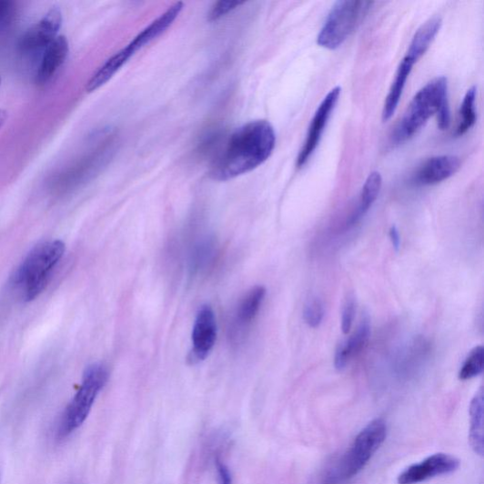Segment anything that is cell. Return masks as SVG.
Segmentation results:
<instances>
[{
  "label": "cell",
  "mask_w": 484,
  "mask_h": 484,
  "mask_svg": "<svg viewBox=\"0 0 484 484\" xmlns=\"http://www.w3.org/2000/svg\"><path fill=\"white\" fill-rule=\"evenodd\" d=\"M356 314V301L353 296H348L345 301L342 312V330L348 335L353 326Z\"/></svg>",
  "instance_id": "24"
},
{
  "label": "cell",
  "mask_w": 484,
  "mask_h": 484,
  "mask_svg": "<svg viewBox=\"0 0 484 484\" xmlns=\"http://www.w3.org/2000/svg\"><path fill=\"white\" fill-rule=\"evenodd\" d=\"M484 368V348L479 346L475 348L467 358L464 366L459 372V378L461 380L471 379L483 371Z\"/></svg>",
  "instance_id": "22"
},
{
  "label": "cell",
  "mask_w": 484,
  "mask_h": 484,
  "mask_svg": "<svg viewBox=\"0 0 484 484\" xmlns=\"http://www.w3.org/2000/svg\"><path fill=\"white\" fill-rule=\"evenodd\" d=\"M244 4L245 3H238V2L217 3L212 7L211 11L209 12L208 19L210 21L219 19Z\"/></svg>",
  "instance_id": "26"
},
{
  "label": "cell",
  "mask_w": 484,
  "mask_h": 484,
  "mask_svg": "<svg viewBox=\"0 0 484 484\" xmlns=\"http://www.w3.org/2000/svg\"><path fill=\"white\" fill-rule=\"evenodd\" d=\"M382 186V177L379 173L373 172L368 177L365 185L361 189L358 207L356 212L352 215L350 225L358 222L363 216H365L371 208L373 204L378 197Z\"/></svg>",
  "instance_id": "20"
},
{
  "label": "cell",
  "mask_w": 484,
  "mask_h": 484,
  "mask_svg": "<svg viewBox=\"0 0 484 484\" xmlns=\"http://www.w3.org/2000/svg\"><path fill=\"white\" fill-rule=\"evenodd\" d=\"M483 390L482 388L476 394L470 403V430L469 443L475 453L483 455Z\"/></svg>",
  "instance_id": "19"
},
{
  "label": "cell",
  "mask_w": 484,
  "mask_h": 484,
  "mask_svg": "<svg viewBox=\"0 0 484 484\" xmlns=\"http://www.w3.org/2000/svg\"><path fill=\"white\" fill-rule=\"evenodd\" d=\"M108 378V370L103 363H93L86 369L80 388L66 408L59 421L57 429L59 440L69 437L86 422Z\"/></svg>",
  "instance_id": "5"
},
{
  "label": "cell",
  "mask_w": 484,
  "mask_h": 484,
  "mask_svg": "<svg viewBox=\"0 0 484 484\" xmlns=\"http://www.w3.org/2000/svg\"><path fill=\"white\" fill-rule=\"evenodd\" d=\"M277 143L274 127L267 120H255L237 129L215 160L210 176L228 181L254 171L272 156Z\"/></svg>",
  "instance_id": "1"
},
{
  "label": "cell",
  "mask_w": 484,
  "mask_h": 484,
  "mask_svg": "<svg viewBox=\"0 0 484 484\" xmlns=\"http://www.w3.org/2000/svg\"><path fill=\"white\" fill-rule=\"evenodd\" d=\"M476 98L477 87L472 86L465 95V98L459 108V120L455 132L456 136L466 135L476 124Z\"/></svg>",
  "instance_id": "21"
},
{
  "label": "cell",
  "mask_w": 484,
  "mask_h": 484,
  "mask_svg": "<svg viewBox=\"0 0 484 484\" xmlns=\"http://www.w3.org/2000/svg\"><path fill=\"white\" fill-rule=\"evenodd\" d=\"M371 336V322L368 314L362 316L361 321L354 334L338 345L335 354V368L343 371L350 359L368 346Z\"/></svg>",
  "instance_id": "12"
},
{
  "label": "cell",
  "mask_w": 484,
  "mask_h": 484,
  "mask_svg": "<svg viewBox=\"0 0 484 484\" xmlns=\"http://www.w3.org/2000/svg\"><path fill=\"white\" fill-rule=\"evenodd\" d=\"M441 26L442 19L439 16H434L424 23L411 40L405 56L418 63L428 52Z\"/></svg>",
  "instance_id": "16"
},
{
  "label": "cell",
  "mask_w": 484,
  "mask_h": 484,
  "mask_svg": "<svg viewBox=\"0 0 484 484\" xmlns=\"http://www.w3.org/2000/svg\"><path fill=\"white\" fill-rule=\"evenodd\" d=\"M459 468V459L449 454H433L422 462L406 469L398 478V484H418L433 478L449 475Z\"/></svg>",
  "instance_id": "9"
},
{
  "label": "cell",
  "mask_w": 484,
  "mask_h": 484,
  "mask_svg": "<svg viewBox=\"0 0 484 484\" xmlns=\"http://www.w3.org/2000/svg\"><path fill=\"white\" fill-rule=\"evenodd\" d=\"M325 308L323 301L318 297L308 300L304 309V319L308 327L318 328L324 319Z\"/></svg>",
  "instance_id": "23"
},
{
  "label": "cell",
  "mask_w": 484,
  "mask_h": 484,
  "mask_svg": "<svg viewBox=\"0 0 484 484\" xmlns=\"http://www.w3.org/2000/svg\"><path fill=\"white\" fill-rule=\"evenodd\" d=\"M341 91L340 86L330 90L314 114L305 143L297 157L298 167L304 166L318 147L328 120L340 98Z\"/></svg>",
  "instance_id": "8"
},
{
  "label": "cell",
  "mask_w": 484,
  "mask_h": 484,
  "mask_svg": "<svg viewBox=\"0 0 484 484\" xmlns=\"http://www.w3.org/2000/svg\"><path fill=\"white\" fill-rule=\"evenodd\" d=\"M215 467L217 475V484H233L231 471L220 455H217L215 458Z\"/></svg>",
  "instance_id": "27"
},
{
  "label": "cell",
  "mask_w": 484,
  "mask_h": 484,
  "mask_svg": "<svg viewBox=\"0 0 484 484\" xmlns=\"http://www.w3.org/2000/svg\"><path fill=\"white\" fill-rule=\"evenodd\" d=\"M217 335L215 312L210 305H204L197 312L192 328L191 350L188 356L191 365H197L209 356L216 344Z\"/></svg>",
  "instance_id": "7"
},
{
  "label": "cell",
  "mask_w": 484,
  "mask_h": 484,
  "mask_svg": "<svg viewBox=\"0 0 484 484\" xmlns=\"http://www.w3.org/2000/svg\"><path fill=\"white\" fill-rule=\"evenodd\" d=\"M416 64V62L407 57H404L400 63L388 96H386L382 111L383 121H388L396 113L406 83L410 76L411 70H413V67Z\"/></svg>",
  "instance_id": "15"
},
{
  "label": "cell",
  "mask_w": 484,
  "mask_h": 484,
  "mask_svg": "<svg viewBox=\"0 0 484 484\" xmlns=\"http://www.w3.org/2000/svg\"><path fill=\"white\" fill-rule=\"evenodd\" d=\"M448 101V79L446 77L435 78L428 83L411 100L394 131L391 136L394 146H398L413 137Z\"/></svg>",
  "instance_id": "4"
},
{
  "label": "cell",
  "mask_w": 484,
  "mask_h": 484,
  "mask_svg": "<svg viewBox=\"0 0 484 484\" xmlns=\"http://www.w3.org/2000/svg\"><path fill=\"white\" fill-rule=\"evenodd\" d=\"M0 84H2V79H0Z\"/></svg>",
  "instance_id": "31"
},
{
  "label": "cell",
  "mask_w": 484,
  "mask_h": 484,
  "mask_svg": "<svg viewBox=\"0 0 484 484\" xmlns=\"http://www.w3.org/2000/svg\"><path fill=\"white\" fill-rule=\"evenodd\" d=\"M69 53V45L66 36L59 35L48 45L43 53L37 70L36 83L45 85L50 82L56 72L65 64Z\"/></svg>",
  "instance_id": "13"
},
{
  "label": "cell",
  "mask_w": 484,
  "mask_h": 484,
  "mask_svg": "<svg viewBox=\"0 0 484 484\" xmlns=\"http://www.w3.org/2000/svg\"><path fill=\"white\" fill-rule=\"evenodd\" d=\"M15 14L14 3L8 2V0H0V31L7 29L11 25Z\"/></svg>",
  "instance_id": "25"
},
{
  "label": "cell",
  "mask_w": 484,
  "mask_h": 484,
  "mask_svg": "<svg viewBox=\"0 0 484 484\" xmlns=\"http://www.w3.org/2000/svg\"><path fill=\"white\" fill-rule=\"evenodd\" d=\"M373 3L345 0L338 2L330 10L318 36V44L328 50H336L355 32Z\"/></svg>",
  "instance_id": "6"
},
{
  "label": "cell",
  "mask_w": 484,
  "mask_h": 484,
  "mask_svg": "<svg viewBox=\"0 0 484 484\" xmlns=\"http://www.w3.org/2000/svg\"><path fill=\"white\" fill-rule=\"evenodd\" d=\"M266 297V288L256 286L242 298L236 310L235 324L237 328H246L257 318Z\"/></svg>",
  "instance_id": "17"
},
{
  "label": "cell",
  "mask_w": 484,
  "mask_h": 484,
  "mask_svg": "<svg viewBox=\"0 0 484 484\" xmlns=\"http://www.w3.org/2000/svg\"><path fill=\"white\" fill-rule=\"evenodd\" d=\"M389 236L392 241L394 248L398 251L400 247V236L397 227H392L389 232Z\"/></svg>",
  "instance_id": "29"
},
{
  "label": "cell",
  "mask_w": 484,
  "mask_h": 484,
  "mask_svg": "<svg viewBox=\"0 0 484 484\" xmlns=\"http://www.w3.org/2000/svg\"><path fill=\"white\" fill-rule=\"evenodd\" d=\"M132 56L126 47L115 54L92 76L86 84V92L91 93L104 86Z\"/></svg>",
  "instance_id": "18"
},
{
  "label": "cell",
  "mask_w": 484,
  "mask_h": 484,
  "mask_svg": "<svg viewBox=\"0 0 484 484\" xmlns=\"http://www.w3.org/2000/svg\"><path fill=\"white\" fill-rule=\"evenodd\" d=\"M461 167V160L456 156H434L423 163L414 176L418 186L439 184L453 176Z\"/></svg>",
  "instance_id": "11"
},
{
  "label": "cell",
  "mask_w": 484,
  "mask_h": 484,
  "mask_svg": "<svg viewBox=\"0 0 484 484\" xmlns=\"http://www.w3.org/2000/svg\"><path fill=\"white\" fill-rule=\"evenodd\" d=\"M387 437V425L378 418L357 435L349 449L327 470L325 484H342L367 467Z\"/></svg>",
  "instance_id": "3"
},
{
  "label": "cell",
  "mask_w": 484,
  "mask_h": 484,
  "mask_svg": "<svg viewBox=\"0 0 484 484\" xmlns=\"http://www.w3.org/2000/svg\"><path fill=\"white\" fill-rule=\"evenodd\" d=\"M7 118L8 113L4 109H0V128L5 125Z\"/></svg>",
  "instance_id": "30"
},
{
  "label": "cell",
  "mask_w": 484,
  "mask_h": 484,
  "mask_svg": "<svg viewBox=\"0 0 484 484\" xmlns=\"http://www.w3.org/2000/svg\"><path fill=\"white\" fill-rule=\"evenodd\" d=\"M63 15L58 7H54L30 29L21 39L20 48L24 53L45 51V48L59 35Z\"/></svg>",
  "instance_id": "10"
},
{
  "label": "cell",
  "mask_w": 484,
  "mask_h": 484,
  "mask_svg": "<svg viewBox=\"0 0 484 484\" xmlns=\"http://www.w3.org/2000/svg\"><path fill=\"white\" fill-rule=\"evenodd\" d=\"M65 251L62 240L47 241L35 247L22 261L13 284L23 301L31 302L42 294Z\"/></svg>",
  "instance_id": "2"
},
{
  "label": "cell",
  "mask_w": 484,
  "mask_h": 484,
  "mask_svg": "<svg viewBox=\"0 0 484 484\" xmlns=\"http://www.w3.org/2000/svg\"><path fill=\"white\" fill-rule=\"evenodd\" d=\"M451 115L449 101L446 102L438 113L439 128L447 130L450 126Z\"/></svg>",
  "instance_id": "28"
},
{
  "label": "cell",
  "mask_w": 484,
  "mask_h": 484,
  "mask_svg": "<svg viewBox=\"0 0 484 484\" xmlns=\"http://www.w3.org/2000/svg\"><path fill=\"white\" fill-rule=\"evenodd\" d=\"M184 5L177 3L166 13L160 15L155 20L151 25L143 30L128 45L132 54H136L145 45H149L155 39L164 34L169 27L173 25V23L181 13Z\"/></svg>",
  "instance_id": "14"
}]
</instances>
